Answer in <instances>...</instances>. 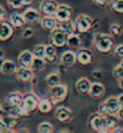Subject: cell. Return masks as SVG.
Segmentation results:
<instances>
[{
	"instance_id": "7402d4cb",
	"label": "cell",
	"mask_w": 123,
	"mask_h": 133,
	"mask_svg": "<svg viewBox=\"0 0 123 133\" xmlns=\"http://www.w3.org/2000/svg\"><path fill=\"white\" fill-rule=\"evenodd\" d=\"M45 60L49 64H53L58 60V52H57V47L52 45L51 43L46 45V51H45Z\"/></svg>"
},
{
	"instance_id": "836d02e7",
	"label": "cell",
	"mask_w": 123,
	"mask_h": 133,
	"mask_svg": "<svg viewBox=\"0 0 123 133\" xmlns=\"http://www.w3.org/2000/svg\"><path fill=\"white\" fill-rule=\"evenodd\" d=\"M112 75L113 77L117 80V81H119L121 80L122 77H123V62L121 61L119 64H117L113 70H112Z\"/></svg>"
},
{
	"instance_id": "4dcf8cb0",
	"label": "cell",
	"mask_w": 123,
	"mask_h": 133,
	"mask_svg": "<svg viewBox=\"0 0 123 133\" xmlns=\"http://www.w3.org/2000/svg\"><path fill=\"white\" fill-rule=\"evenodd\" d=\"M60 27H62V29L68 33V34H72V33H75L76 32V29H75V23L74 22H72L71 20L69 21H64V22H60L58 24Z\"/></svg>"
},
{
	"instance_id": "7bdbcfd3",
	"label": "cell",
	"mask_w": 123,
	"mask_h": 133,
	"mask_svg": "<svg viewBox=\"0 0 123 133\" xmlns=\"http://www.w3.org/2000/svg\"><path fill=\"white\" fill-rule=\"evenodd\" d=\"M117 97H118V101H119L120 106L123 107V93H122V94H119V95L117 96Z\"/></svg>"
},
{
	"instance_id": "f907efd6",
	"label": "cell",
	"mask_w": 123,
	"mask_h": 133,
	"mask_svg": "<svg viewBox=\"0 0 123 133\" xmlns=\"http://www.w3.org/2000/svg\"><path fill=\"white\" fill-rule=\"evenodd\" d=\"M122 62H123V61H122Z\"/></svg>"
},
{
	"instance_id": "60d3db41",
	"label": "cell",
	"mask_w": 123,
	"mask_h": 133,
	"mask_svg": "<svg viewBox=\"0 0 123 133\" xmlns=\"http://www.w3.org/2000/svg\"><path fill=\"white\" fill-rule=\"evenodd\" d=\"M5 15H7V11L0 4V21H3L5 19Z\"/></svg>"
},
{
	"instance_id": "4fadbf2b",
	"label": "cell",
	"mask_w": 123,
	"mask_h": 133,
	"mask_svg": "<svg viewBox=\"0 0 123 133\" xmlns=\"http://www.w3.org/2000/svg\"><path fill=\"white\" fill-rule=\"evenodd\" d=\"M59 3L56 0H42L39 3V11L44 15H54Z\"/></svg>"
},
{
	"instance_id": "30bf717a",
	"label": "cell",
	"mask_w": 123,
	"mask_h": 133,
	"mask_svg": "<svg viewBox=\"0 0 123 133\" xmlns=\"http://www.w3.org/2000/svg\"><path fill=\"white\" fill-rule=\"evenodd\" d=\"M54 118L61 123H69L73 119V111L65 106H59L54 109Z\"/></svg>"
},
{
	"instance_id": "d6986e66",
	"label": "cell",
	"mask_w": 123,
	"mask_h": 133,
	"mask_svg": "<svg viewBox=\"0 0 123 133\" xmlns=\"http://www.w3.org/2000/svg\"><path fill=\"white\" fill-rule=\"evenodd\" d=\"M91 85H92V82L89 81V79H87L85 76L80 77L75 82V91L79 94H81V95H87L89 93Z\"/></svg>"
},
{
	"instance_id": "d6a6232c",
	"label": "cell",
	"mask_w": 123,
	"mask_h": 133,
	"mask_svg": "<svg viewBox=\"0 0 123 133\" xmlns=\"http://www.w3.org/2000/svg\"><path fill=\"white\" fill-rule=\"evenodd\" d=\"M109 33L113 37H120L123 34V29L119 23H111L110 27H109Z\"/></svg>"
},
{
	"instance_id": "681fc988",
	"label": "cell",
	"mask_w": 123,
	"mask_h": 133,
	"mask_svg": "<svg viewBox=\"0 0 123 133\" xmlns=\"http://www.w3.org/2000/svg\"><path fill=\"white\" fill-rule=\"evenodd\" d=\"M0 120H1V116H0Z\"/></svg>"
},
{
	"instance_id": "7a4b0ae2",
	"label": "cell",
	"mask_w": 123,
	"mask_h": 133,
	"mask_svg": "<svg viewBox=\"0 0 123 133\" xmlns=\"http://www.w3.org/2000/svg\"><path fill=\"white\" fill-rule=\"evenodd\" d=\"M38 103H39V99L35 94L29 93L23 95V101H22L21 107L23 109L24 115L26 117L33 115L34 112H36V110H38Z\"/></svg>"
},
{
	"instance_id": "5bb4252c",
	"label": "cell",
	"mask_w": 123,
	"mask_h": 133,
	"mask_svg": "<svg viewBox=\"0 0 123 133\" xmlns=\"http://www.w3.org/2000/svg\"><path fill=\"white\" fill-rule=\"evenodd\" d=\"M60 64L64 66V68H71L73 66L77 61H76V52H74L73 50H65L61 54L60 56Z\"/></svg>"
},
{
	"instance_id": "f546056e",
	"label": "cell",
	"mask_w": 123,
	"mask_h": 133,
	"mask_svg": "<svg viewBox=\"0 0 123 133\" xmlns=\"http://www.w3.org/2000/svg\"><path fill=\"white\" fill-rule=\"evenodd\" d=\"M111 11L117 14L123 13V0H111L110 1Z\"/></svg>"
},
{
	"instance_id": "ffe728a7",
	"label": "cell",
	"mask_w": 123,
	"mask_h": 133,
	"mask_svg": "<svg viewBox=\"0 0 123 133\" xmlns=\"http://www.w3.org/2000/svg\"><path fill=\"white\" fill-rule=\"evenodd\" d=\"M39 23H40V26L45 31L51 32L58 26L59 22L54 18V15H44V18L40 19Z\"/></svg>"
},
{
	"instance_id": "9a60e30c",
	"label": "cell",
	"mask_w": 123,
	"mask_h": 133,
	"mask_svg": "<svg viewBox=\"0 0 123 133\" xmlns=\"http://www.w3.org/2000/svg\"><path fill=\"white\" fill-rule=\"evenodd\" d=\"M35 72L33 71L32 68H26V66H19L18 70L15 72V77L16 80L22 82V83H26L30 82L32 80V77L34 76Z\"/></svg>"
},
{
	"instance_id": "f35d334b",
	"label": "cell",
	"mask_w": 123,
	"mask_h": 133,
	"mask_svg": "<svg viewBox=\"0 0 123 133\" xmlns=\"http://www.w3.org/2000/svg\"><path fill=\"white\" fill-rule=\"evenodd\" d=\"M93 2L99 8H105L109 3V0H93Z\"/></svg>"
},
{
	"instance_id": "74e56055",
	"label": "cell",
	"mask_w": 123,
	"mask_h": 133,
	"mask_svg": "<svg viewBox=\"0 0 123 133\" xmlns=\"http://www.w3.org/2000/svg\"><path fill=\"white\" fill-rule=\"evenodd\" d=\"M21 35H22L23 38H26V39L27 38H31V37H33V35H34V30H33L32 27H30V26H26V27L23 29V31H22Z\"/></svg>"
},
{
	"instance_id": "4316f807",
	"label": "cell",
	"mask_w": 123,
	"mask_h": 133,
	"mask_svg": "<svg viewBox=\"0 0 123 133\" xmlns=\"http://www.w3.org/2000/svg\"><path fill=\"white\" fill-rule=\"evenodd\" d=\"M46 83L49 87L56 86L61 83V79H60V74L59 72H50V73L47 74L46 76Z\"/></svg>"
},
{
	"instance_id": "484cf974",
	"label": "cell",
	"mask_w": 123,
	"mask_h": 133,
	"mask_svg": "<svg viewBox=\"0 0 123 133\" xmlns=\"http://www.w3.org/2000/svg\"><path fill=\"white\" fill-rule=\"evenodd\" d=\"M52 107H53V103L51 102V99H48V98L39 99L38 111H40L42 114H49L52 110Z\"/></svg>"
},
{
	"instance_id": "7c38bea8",
	"label": "cell",
	"mask_w": 123,
	"mask_h": 133,
	"mask_svg": "<svg viewBox=\"0 0 123 133\" xmlns=\"http://www.w3.org/2000/svg\"><path fill=\"white\" fill-rule=\"evenodd\" d=\"M72 14H73V10L70 5L65 4V3H61L59 4V7L57 9V12L54 14V18L57 19V21L59 22H64V21H69L72 18Z\"/></svg>"
},
{
	"instance_id": "8d00e7d4",
	"label": "cell",
	"mask_w": 123,
	"mask_h": 133,
	"mask_svg": "<svg viewBox=\"0 0 123 133\" xmlns=\"http://www.w3.org/2000/svg\"><path fill=\"white\" fill-rule=\"evenodd\" d=\"M113 55L118 59H120L121 61H123V44H119V45L114 46V48H113Z\"/></svg>"
},
{
	"instance_id": "f1b7e54d",
	"label": "cell",
	"mask_w": 123,
	"mask_h": 133,
	"mask_svg": "<svg viewBox=\"0 0 123 133\" xmlns=\"http://www.w3.org/2000/svg\"><path fill=\"white\" fill-rule=\"evenodd\" d=\"M105 117V121H106V125H107V129L109 132H112V130L118 125V120L119 118L117 117V115H107L104 116Z\"/></svg>"
},
{
	"instance_id": "6da1fadb",
	"label": "cell",
	"mask_w": 123,
	"mask_h": 133,
	"mask_svg": "<svg viewBox=\"0 0 123 133\" xmlns=\"http://www.w3.org/2000/svg\"><path fill=\"white\" fill-rule=\"evenodd\" d=\"M94 46L96 50L102 55H109L113 51L114 48V37L110 33L97 32L94 35Z\"/></svg>"
},
{
	"instance_id": "83f0119b",
	"label": "cell",
	"mask_w": 123,
	"mask_h": 133,
	"mask_svg": "<svg viewBox=\"0 0 123 133\" xmlns=\"http://www.w3.org/2000/svg\"><path fill=\"white\" fill-rule=\"evenodd\" d=\"M46 60L44 58H40V57H34L33 59V62H32V65L31 68L33 69L34 72H40L45 69V66H46Z\"/></svg>"
},
{
	"instance_id": "cb8c5ba5",
	"label": "cell",
	"mask_w": 123,
	"mask_h": 133,
	"mask_svg": "<svg viewBox=\"0 0 123 133\" xmlns=\"http://www.w3.org/2000/svg\"><path fill=\"white\" fill-rule=\"evenodd\" d=\"M11 24H12L15 29H22L24 27L26 24V21L24 19L23 14H20V13H12L10 15V20Z\"/></svg>"
},
{
	"instance_id": "2e32d148",
	"label": "cell",
	"mask_w": 123,
	"mask_h": 133,
	"mask_svg": "<svg viewBox=\"0 0 123 133\" xmlns=\"http://www.w3.org/2000/svg\"><path fill=\"white\" fill-rule=\"evenodd\" d=\"M24 16L27 24H36L38 22H40V11H38L34 8H27L24 10V12L22 13Z\"/></svg>"
},
{
	"instance_id": "44dd1931",
	"label": "cell",
	"mask_w": 123,
	"mask_h": 133,
	"mask_svg": "<svg viewBox=\"0 0 123 133\" xmlns=\"http://www.w3.org/2000/svg\"><path fill=\"white\" fill-rule=\"evenodd\" d=\"M16 70H18V66L14 61L10 59H3L1 66H0V73L3 75H12L15 74Z\"/></svg>"
},
{
	"instance_id": "d4e9b609",
	"label": "cell",
	"mask_w": 123,
	"mask_h": 133,
	"mask_svg": "<svg viewBox=\"0 0 123 133\" xmlns=\"http://www.w3.org/2000/svg\"><path fill=\"white\" fill-rule=\"evenodd\" d=\"M82 45L81 42V37L75 34V33H72V34H69L68 39H66V46L71 49H79Z\"/></svg>"
},
{
	"instance_id": "1f68e13d",
	"label": "cell",
	"mask_w": 123,
	"mask_h": 133,
	"mask_svg": "<svg viewBox=\"0 0 123 133\" xmlns=\"http://www.w3.org/2000/svg\"><path fill=\"white\" fill-rule=\"evenodd\" d=\"M37 132L38 133H52L53 132V125L48 122V121H44L37 125Z\"/></svg>"
},
{
	"instance_id": "ab89813d",
	"label": "cell",
	"mask_w": 123,
	"mask_h": 133,
	"mask_svg": "<svg viewBox=\"0 0 123 133\" xmlns=\"http://www.w3.org/2000/svg\"><path fill=\"white\" fill-rule=\"evenodd\" d=\"M92 75L95 77V79H100V77L102 76V72H101V70L96 69V70H94L92 72Z\"/></svg>"
},
{
	"instance_id": "3957f363",
	"label": "cell",
	"mask_w": 123,
	"mask_h": 133,
	"mask_svg": "<svg viewBox=\"0 0 123 133\" xmlns=\"http://www.w3.org/2000/svg\"><path fill=\"white\" fill-rule=\"evenodd\" d=\"M121 108L118 97L117 96H110L108 97L104 103H101L98 107V111L101 114L102 116L107 115H117V112L119 111V109Z\"/></svg>"
},
{
	"instance_id": "603a6c76",
	"label": "cell",
	"mask_w": 123,
	"mask_h": 133,
	"mask_svg": "<svg viewBox=\"0 0 123 133\" xmlns=\"http://www.w3.org/2000/svg\"><path fill=\"white\" fill-rule=\"evenodd\" d=\"M22 101H23V95L20 92L18 91L11 92L5 98V105H9V106H21Z\"/></svg>"
},
{
	"instance_id": "277c9868",
	"label": "cell",
	"mask_w": 123,
	"mask_h": 133,
	"mask_svg": "<svg viewBox=\"0 0 123 133\" xmlns=\"http://www.w3.org/2000/svg\"><path fill=\"white\" fill-rule=\"evenodd\" d=\"M88 123L91 129L99 132V133H105V132H109L107 129V125H106V121H105V117L100 114L99 111L94 112L89 116L88 118Z\"/></svg>"
},
{
	"instance_id": "9c48e42d",
	"label": "cell",
	"mask_w": 123,
	"mask_h": 133,
	"mask_svg": "<svg viewBox=\"0 0 123 133\" xmlns=\"http://www.w3.org/2000/svg\"><path fill=\"white\" fill-rule=\"evenodd\" d=\"M15 27L10 21H0V42H8L14 35Z\"/></svg>"
},
{
	"instance_id": "7dc6e473",
	"label": "cell",
	"mask_w": 123,
	"mask_h": 133,
	"mask_svg": "<svg viewBox=\"0 0 123 133\" xmlns=\"http://www.w3.org/2000/svg\"><path fill=\"white\" fill-rule=\"evenodd\" d=\"M23 130H21V132H30L29 130H27V128H22Z\"/></svg>"
},
{
	"instance_id": "f6af8a7d",
	"label": "cell",
	"mask_w": 123,
	"mask_h": 133,
	"mask_svg": "<svg viewBox=\"0 0 123 133\" xmlns=\"http://www.w3.org/2000/svg\"><path fill=\"white\" fill-rule=\"evenodd\" d=\"M30 82H32V84H33V85H36V84H37V82H38V80H37V77H36V76H33V77H32V80H31Z\"/></svg>"
},
{
	"instance_id": "bcb514c9",
	"label": "cell",
	"mask_w": 123,
	"mask_h": 133,
	"mask_svg": "<svg viewBox=\"0 0 123 133\" xmlns=\"http://www.w3.org/2000/svg\"><path fill=\"white\" fill-rule=\"evenodd\" d=\"M118 84H119V87L123 90V77H122L121 80H119V81H118Z\"/></svg>"
},
{
	"instance_id": "52a82bcc",
	"label": "cell",
	"mask_w": 123,
	"mask_h": 133,
	"mask_svg": "<svg viewBox=\"0 0 123 133\" xmlns=\"http://www.w3.org/2000/svg\"><path fill=\"white\" fill-rule=\"evenodd\" d=\"M74 23L76 32L84 34V33H87L92 30V27L94 26V20L92 16L87 14H80L76 16Z\"/></svg>"
},
{
	"instance_id": "5b68a950",
	"label": "cell",
	"mask_w": 123,
	"mask_h": 133,
	"mask_svg": "<svg viewBox=\"0 0 123 133\" xmlns=\"http://www.w3.org/2000/svg\"><path fill=\"white\" fill-rule=\"evenodd\" d=\"M68 36H69L68 33H66L62 27H60L58 25L53 31L50 32L49 39H50V43H51L52 45H54L56 47H64L66 45Z\"/></svg>"
},
{
	"instance_id": "c3c4849f",
	"label": "cell",
	"mask_w": 123,
	"mask_h": 133,
	"mask_svg": "<svg viewBox=\"0 0 123 133\" xmlns=\"http://www.w3.org/2000/svg\"><path fill=\"white\" fill-rule=\"evenodd\" d=\"M31 1H35V0H31Z\"/></svg>"
},
{
	"instance_id": "ba28073f",
	"label": "cell",
	"mask_w": 123,
	"mask_h": 133,
	"mask_svg": "<svg viewBox=\"0 0 123 133\" xmlns=\"http://www.w3.org/2000/svg\"><path fill=\"white\" fill-rule=\"evenodd\" d=\"M19 124V118L8 114H3L0 120V133L15 132L13 129Z\"/></svg>"
},
{
	"instance_id": "8fae6325",
	"label": "cell",
	"mask_w": 123,
	"mask_h": 133,
	"mask_svg": "<svg viewBox=\"0 0 123 133\" xmlns=\"http://www.w3.org/2000/svg\"><path fill=\"white\" fill-rule=\"evenodd\" d=\"M76 61L82 66L91 65L94 61V55L89 49L81 48L80 50L76 52Z\"/></svg>"
},
{
	"instance_id": "8992f818",
	"label": "cell",
	"mask_w": 123,
	"mask_h": 133,
	"mask_svg": "<svg viewBox=\"0 0 123 133\" xmlns=\"http://www.w3.org/2000/svg\"><path fill=\"white\" fill-rule=\"evenodd\" d=\"M68 86L65 84H61V83L56 86L50 87V99H51L53 105L64 102L66 96H68Z\"/></svg>"
},
{
	"instance_id": "ac0fdd59",
	"label": "cell",
	"mask_w": 123,
	"mask_h": 133,
	"mask_svg": "<svg viewBox=\"0 0 123 133\" xmlns=\"http://www.w3.org/2000/svg\"><path fill=\"white\" fill-rule=\"evenodd\" d=\"M106 94V87L102 83L100 82H93L91 88H89V93L88 95L94 99H99L105 96Z\"/></svg>"
},
{
	"instance_id": "b9f144b4",
	"label": "cell",
	"mask_w": 123,
	"mask_h": 133,
	"mask_svg": "<svg viewBox=\"0 0 123 133\" xmlns=\"http://www.w3.org/2000/svg\"><path fill=\"white\" fill-rule=\"evenodd\" d=\"M117 117H118L120 120H123V107H121L119 109V111L117 112Z\"/></svg>"
},
{
	"instance_id": "e0dca14e",
	"label": "cell",
	"mask_w": 123,
	"mask_h": 133,
	"mask_svg": "<svg viewBox=\"0 0 123 133\" xmlns=\"http://www.w3.org/2000/svg\"><path fill=\"white\" fill-rule=\"evenodd\" d=\"M34 54L31 50H22L19 56H18V63L19 66H26V68H31L32 62H33V59H34Z\"/></svg>"
},
{
	"instance_id": "d590c367",
	"label": "cell",
	"mask_w": 123,
	"mask_h": 133,
	"mask_svg": "<svg viewBox=\"0 0 123 133\" xmlns=\"http://www.w3.org/2000/svg\"><path fill=\"white\" fill-rule=\"evenodd\" d=\"M7 3L11 9H14V10L21 9L22 7L25 5L24 0H7Z\"/></svg>"
},
{
	"instance_id": "ee69618b",
	"label": "cell",
	"mask_w": 123,
	"mask_h": 133,
	"mask_svg": "<svg viewBox=\"0 0 123 133\" xmlns=\"http://www.w3.org/2000/svg\"><path fill=\"white\" fill-rule=\"evenodd\" d=\"M3 57H4V52L2 51V49H0V66H1V63L3 61Z\"/></svg>"
},
{
	"instance_id": "e575fe53",
	"label": "cell",
	"mask_w": 123,
	"mask_h": 133,
	"mask_svg": "<svg viewBox=\"0 0 123 133\" xmlns=\"http://www.w3.org/2000/svg\"><path fill=\"white\" fill-rule=\"evenodd\" d=\"M45 51H46V45H44V44H37L34 47L33 54H34L35 57L45 58Z\"/></svg>"
}]
</instances>
